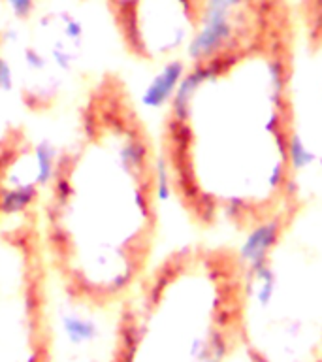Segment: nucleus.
<instances>
[{
  "instance_id": "obj_5",
  "label": "nucleus",
  "mask_w": 322,
  "mask_h": 362,
  "mask_svg": "<svg viewBox=\"0 0 322 362\" xmlns=\"http://www.w3.org/2000/svg\"><path fill=\"white\" fill-rule=\"evenodd\" d=\"M121 44L134 59L160 62L202 33L209 0H104Z\"/></svg>"
},
{
  "instance_id": "obj_3",
  "label": "nucleus",
  "mask_w": 322,
  "mask_h": 362,
  "mask_svg": "<svg viewBox=\"0 0 322 362\" xmlns=\"http://www.w3.org/2000/svg\"><path fill=\"white\" fill-rule=\"evenodd\" d=\"M245 257L194 242L155 260L117 308L113 362H230L243 351Z\"/></svg>"
},
{
  "instance_id": "obj_1",
  "label": "nucleus",
  "mask_w": 322,
  "mask_h": 362,
  "mask_svg": "<svg viewBox=\"0 0 322 362\" xmlns=\"http://www.w3.org/2000/svg\"><path fill=\"white\" fill-rule=\"evenodd\" d=\"M294 40L285 0H236L169 90L164 185L200 230L258 236L298 189Z\"/></svg>"
},
{
  "instance_id": "obj_2",
  "label": "nucleus",
  "mask_w": 322,
  "mask_h": 362,
  "mask_svg": "<svg viewBox=\"0 0 322 362\" xmlns=\"http://www.w3.org/2000/svg\"><path fill=\"white\" fill-rule=\"evenodd\" d=\"M164 185L157 136L123 79L104 76L78 107L34 219L66 298L117 310L155 264Z\"/></svg>"
},
{
  "instance_id": "obj_4",
  "label": "nucleus",
  "mask_w": 322,
  "mask_h": 362,
  "mask_svg": "<svg viewBox=\"0 0 322 362\" xmlns=\"http://www.w3.org/2000/svg\"><path fill=\"white\" fill-rule=\"evenodd\" d=\"M302 183L245 257L243 351L251 362L322 355V170Z\"/></svg>"
},
{
  "instance_id": "obj_7",
  "label": "nucleus",
  "mask_w": 322,
  "mask_h": 362,
  "mask_svg": "<svg viewBox=\"0 0 322 362\" xmlns=\"http://www.w3.org/2000/svg\"><path fill=\"white\" fill-rule=\"evenodd\" d=\"M315 362H322V355L321 356H318V358H316V361Z\"/></svg>"
},
{
  "instance_id": "obj_6",
  "label": "nucleus",
  "mask_w": 322,
  "mask_h": 362,
  "mask_svg": "<svg viewBox=\"0 0 322 362\" xmlns=\"http://www.w3.org/2000/svg\"><path fill=\"white\" fill-rule=\"evenodd\" d=\"M8 34H10V2L0 0V64L4 61V51L8 47Z\"/></svg>"
}]
</instances>
